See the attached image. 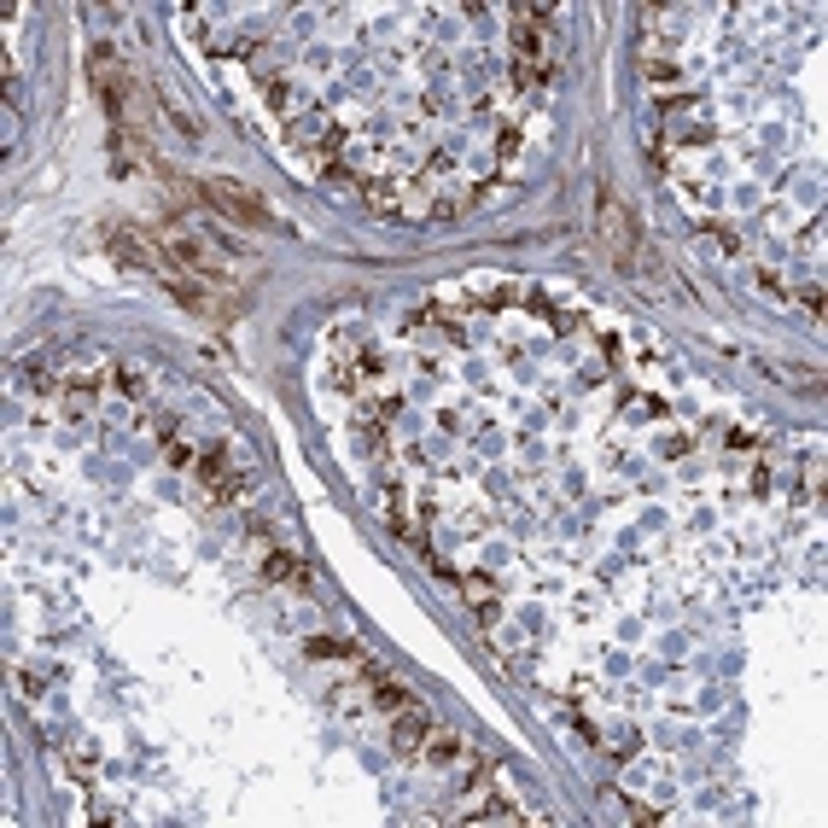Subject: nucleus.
I'll return each mask as SVG.
<instances>
[{"label": "nucleus", "mask_w": 828, "mask_h": 828, "mask_svg": "<svg viewBox=\"0 0 828 828\" xmlns=\"http://www.w3.org/2000/svg\"><path fill=\"white\" fill-rule=\"evenodd\" d=\"M391 735H397V753H420V747H426V718H420V706H403Z\"/></svg>", "instance_id": "nucleus-5"}, {"label": "nucleus", "mask_w": 828, "mask_h": 828, "mask_svg": "<svg viewBox=\"0 0 828 828\" xmlns=\"http://www.w3.org/2000/svg\"><path fill=\"white\" fill-rule=\"evenodd\" d=\"M455 753H461V741H455V735H432V759H455Z\"/></svg>", "instance_id": "nucleus-9"}, {"label": "nucleus", "mask_w": 828, "mask_h": 828, "mask_svg": "<svg viewBox=\"0 0 828 828\" xmlns=\"http://www.w3.org/2000/svg\"><path fill=\"white\" fill-rule=\"evenodd\" d=\"M595 234L607 240V251H613L619 269H636V228H630V210L619 205V193H601V205H595Z\"/></svg>", "instance_id": "nucleus-2"}, {"label": "nucleus", "mask_w": 828, "mask_h": 828, "mask_svg": "<svg viewBox=\"0 0 828 828\" xmlns=\"http://www.w3.org/2000/svg\"><path fill=\"white\" fill-rule=\"evenodd\" d=\"M473 823H519V811L514 805H490V811H479Z\"/></svg>", "instance_id": "nucleus-8"}, {"label": "nucleus", "mask_w": 828, "mask_h": 828, "mask_svg": "<svg viewBox=\"0 0 828 828\" xmlns=\"http://www.w3.org/2000/svg\"><path fill=\"white\" fill-rule=\"evenodd\" d=\"M257 566H263V578H280V584H304V566H292L280 549L269 543H257Z\"/></svg>", "instance_id": "nucleus-7"}, {"label": "nucleus", "mask_w": 828, "mask_h": 828, "mask_svg": "<svg viewBox=\"0 0 828 828\" xmlns=\"http://www.w3.org/2000/svg\"><path fill=\"white\" fill-rule=\"evenodd\" d=\"M461 595H467V607H473L484 624H496V584H490V578H479V572L461 578Z\"/></svg>", "instance_id": "nucleus-6"}, {"label": "nucleus", "mask_w": 828, "mask_h": 828, "mask_svg": "<svg viewBox=\"0 0 828 828\" xmlns=\"http://www.w3.org/2000/svg\"><path fill=\"white\" fill-rule=\"evenodd\" d=\"M205 199L222 210L228 222H240V228H275V210L263 205L257 193H245L240 181H205Z\"/></svg>", "instance_id": "nucleus-1"}, {"label": "nucleus", "mask_w": 828, "mask_h": 828, "mask_svg": "<svg viewBox=\"0 0 828 828\" xmlns=\"http://www.w3.org/2000/svg\"><path fill=\"white\" fill-rule=\"evenodd\" d=\"M88 70H94V88H100L105 111L123 117V100H129V88H135V76L123 70V59H117L111 47H94V53H88Z\"/></svg>", "instance_id": "nucleus-3"}, {"label": "nucleus", "mask_w": 828, "mask_h": 828, "mask_svg": "<svg viewBox=\"0 0 828 828\" xmlns=\"http://www.w3.org/2000/svg\"><path fill=\"white\" fill-rule=\"evenodd\" d=\"M205 479H210V490H216V496H234V490H240V473L228 467V449H222V444L205 449Z\"/></svg>", "instance_id": "nucleus-4"}]
</instances>
